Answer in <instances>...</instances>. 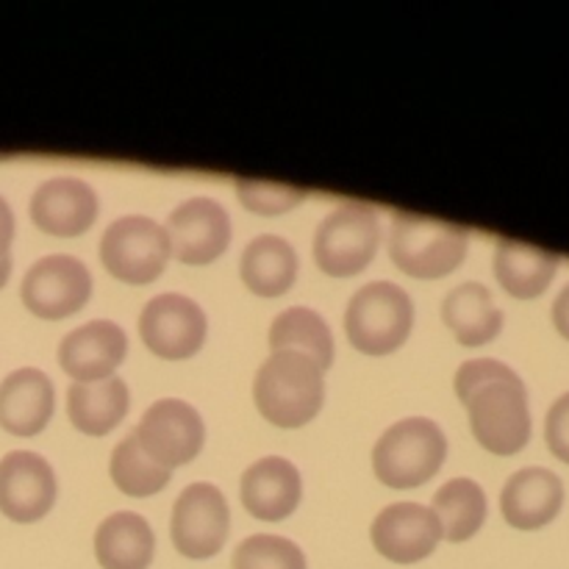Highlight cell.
I'll return each instance as SVG.
<instances>
[{
  "label": "cell",
  "mask_w": 569,
  "mask_h": 569,
  "mask_svg": "<svg viewBox=\"0 0 569 569\" xmlns=\"http://www.w3.org/2000/svg\"><path fill=\"white\" fill-rule=\"evenodd\" d=\"M253 403L278 428H303L326 403V370L295 350L270 353L253 378Z\"/></svg>",
  "instance_id": "1"
},
{
  "label": "cell",
  "mask_w": 569,
  "mask_h": 569,
  "mask_svg": "<svg viewBox=\"0 0 569 569\" xmlns=\"http://www.w3.org/2000/svg\"><path fill=\"white\" fill-rule=\"evenodd\" d=\"M448 459V437L428 417L395 422L372 448V472L389 489H417L431 481Z\"/></svg>",
  "instance_id": "2"
},
{
  "label": "cell",
  "mask_w": 569,
  "mask_h": 569,
  "mask_svg": "<svg viewBox=\"0 0 569 569\" xmlns=\"http://www.w3.org/2000/svg\"><path fill=\"white\" fill-rule=\"evenodd\" d=\"M387 248L389 259L400 272L420 281H437L459 270L461 261L467 259L470 233L448 222L395 211Z\"/></svg>",
  "instance_id": "3"
},
{
  "label": "cell",
  "mask_w": 569,
  "mask_h": 569,
  "mask_svg": "<svg viewBox=\"0 0 569 569\" xmlns=\"http://www.w3.org/2000/svg\"><path fill=\"white\" fill-rule=\"evenodd\" d=\"M345 337L359 353L389 356L409 339L415 328V303L403 287L372 281L356 289L345 309Z\"/></svg>",
  "instance_id": "4"
},
{
  "label": "cell",
  "mask_w": 569,
  "mask_h": 569,
  "mask_svg": "<svg viewBox=\"0 0 569 569\" xmlns=\"http://www.w3.org/2000/svg\"><path fill=\"white\" fill-rule=\"evenodd\" d=\"M472 437L495 456H515L531 439L528 389L517 372L478 387L465 400Z\"/></svg>",
  "instance_id": "5"
},
{
  "label": "cell",
  "mask_w": 569,
  "mask_h": 569,
  "mask_svg": "<svg viewBox=\"0 0 569 569\" xmlns=\"http://www.w3.org/2000/svg\"><path fill=\"white\" fill-rule=\"evenodd\" d=\"M381 244V222L372 206L342 203L317 226L315 261L326 276L350 278L372 264Z\"/></svg>",
  "instance_id": "6"
},
{
  "label": "cell",
  "mask_w": 569,
  "mask_h": 569,
  "mask_svg": "<svg viewBox=\"0 0 569 569\" xmlns=\"http://www.w3.org/2000/svg\"><path fill=\"white\" fill-rule=\"evenodd\" d=\"M100 264L117 281L144 287L164 272L170 261V239L161 222L142 214H128L111 222L100 237Z\"/></svg>",
  "instance_id": "7"
},
{
  "label": "cell",
  "mask_w": 569,
  "mask_h": 569,
  "mask_svg": "<svg viewBox=\"0 0 569 569\" xmlns=\"http://www.w3.org/2000/svg\"><path fill=\"white\" fill-rule=\"evenodd\" d=\"M20 298L39 320H64L78 315L92 298V272L76 256H42L22 276Z\"/></svg>",
  "instance_id": "8"
},
{
  "label": "cell",
  "mask_w": 569,
  "mask_h": 569,
  "mask_svg": "<svg viewBox=\"0 0 569 569\" xmlns=\"http://www.w3.org/2000/svg\"><path fill=\"white\" fill-rule=\"evenodd\" d=\"M231 531V509L214 483L194 481L178 495L170 517V539L187 559H211Z\"/></svg>",
  "instance_id": "9"
},
{
  "label": "cell",
  "mask_w": 569,
  "mask_h": 569,
  "mask_svg": "<svg viewBox=\"0 0 569 569\" xmlns=\"http://www.w3.org/2000/svg\"><path fill=\"white\" fill-rule=\"evenodd\" d=\"M133 437L156 465L176 470L203 450L206 426L192 403L181 398H161L144 409Z\"/></svg>",
  "instance_id": "10"
},
{
  "label": "cell",
  "mask_w": 569,
  "mask_h": 569,
  "mask_svg": "<svg viewBox=\"0 0 569 569\" xmlns=\"http://www.w3.org/2000/svg\"><path fill=\"white\" fill-rule=\"evenodd\" d=\"M206 333H209L206 311L187 295H156L139 315V337L144 348L167 361L192 359L203 348Z\"/></svg>",
  "instance_id": "11"
},
{
  "label": "cell",
  "mask_w": 569,
  "mask_h": 569,
  "mask_svg": "<svg viewBox=\"0 0 569 569\" xmlns=\"http://www.w3.org/2000/svg\"><path fill=\"white\" fill-rule=\"evenodd\" d=\"M164 231L172 259L189 267H206L231 244V217L217 200L189 198L170 211Z\"/></svg>",
  "instance_id": "12"
},
{
  "label": "cell",
  "mask_w": 569,
  "mask_h": 569,
  "mask_svg": "<svg viewBox=\"0 0 569 569\" xmlns=\"http://www.w3.org/2000/svg\"><path fill=\"white\" fill-rule=\"evenodd\" d=\"M59 481L44 456L33 450H11L0 459V515L31 526L56 503Z\"/></svg>",
  "instance_id": "13"
},
{
  "label": "cell",
  "mask_w": 569,
  "mask_h": 569,
  "mask_svg": "<svg viewBox=\"0 0 569 569\" xmlns=\"http://www.w3.org/2000/svg\"><path fill=\"white\" fill-rule=\"evenodd\" d=\"M372 548L395 565H417L428 559L442 542V526L431 506L392 503L372 520Z\"/></svg>",
  "instance_id": "14"
},
{
  "label": "cell",
  "mask_w": 569,
  "mask_h": 569,
  "mask_svg": "<svg viewBox=\"0 0 569 569\" xmlns=\"http://www.w3.org/2000/svg\"><path fill=\"white\" fill-rule=\"evenodd\" d=\"M31 222L50 237L72 239L87 233L98 220V192L83 178L59 176L39 183L31 194Z\"/></svg>",
  "instance_id": "15"
},
{
  "label": "cell",
  "mask_w": 569,
  "mask_h": 569,
  "mask_svg": "<svg viewBox=\"0 0 569 569\" xmlns=\"http://www.w3.org/2000/svg\"><path fill=\"white\" fill-rule=\"evenodd\" d=\"M128 356V337L117 322L89 320L59 342V367L72 383H94L114 376Z\"/></svg>",
  "instance_id": "16"
},
{
  "label": "cell",
  "mask_w": 569,
  "mask_h": 569,
  "mask_svg": "<svg viewBox=\"0 0 569 569\" xmlns=\"http://www.w3.org/2000/svg\"><path fill=\"white\" fill-rule=\"evenodd\" d=\"M239 498L244 511L256 520L281 522L300 506L303 478L298 467L283 456H264L242 472Z\"/></svg>",
  "instance_id": "17"
},
{
  "label": "cell",
  "mask_w": 569,
  "mask_h": 569,
  "mask_svg": "<svg viewBox=\"0 0 569 569\" xmlns=\"http://www.w3.org/2000/svg\"><path fill=\"white\" fill-rule=\"evenodd\" d=\"M565 506V483L548 467H522L500 492V515L517 531H537L553 522Z\"/></svg>",
  "instance_id": "18"
},
{
  "label": "cell",
  "mask_w": 569,
  "mask_h": 569,
  "mask_svg": "<svg viewBox=\"0 0 569 569\" xmlns=\"http://www.w3.org/2000/svg\"><path fill=\"white\" fill-rule=\"evenodd\" d=\"M56 409L53 381L37 367H20L0 381V428L11 437H37Z\"/></svg>",
  "instance_id": "19"
},
{
  "label": "cell",
  "mask_w": 569,
  "mask_h": 569,
  "mask_svg": "<svg viewBox=\"0 0 569 569\" xmlns=\"http://www.w3.org/2000/svg\"><path fill=\"white\" fill-rule=\"evenodd\" d=\"M442 320L465 348H481L503 331V311L495 303L492 292L478 281H465L450 289L442 300Z\"/></svg>",
  "instance_id": "20"
},
{
  "label": "cell",
  "mask_w": 569,
  "mask_h": 569,
  "mask_svg": "<svg viewBox=\"0 0 569 569\" xmlns=\"http://www.w3.org/2000/svg\"><path fill=\"white\" fill-rule=\"evenodd\" d=\"M156 533L137 511H114L94 531V559L103 569H148Z\"/></svg>",
  "instance_id": "21"
},
{
  "label": "cell",
  "mask_w": 569,
  "mask_h": 569,
  "mask_svg": "<svg viewBox=\"0 0 569 569\" xmlns=\"http://www.w3.org/2000/svg\"><path fill=\"white\" fill-rule=\"evenodd\" d=\"M131 409V392L120 376L94 383H72L67 389V417L72 428L87 437H106L126 420Z\"/></svg>",
  "instance_id": "22"
},
{
  "label": "cell",
  "mask_w": 569,
  "mask_h": 569,
  "mask_svg": "<svg viewBox=\"0 0 569 569\" xmlns=\"http://www.w3.org/2000/svg\"><path fill=\"white\" fill-rule=\"evenodd\" d=\"M239 278L259 298H281L298 278V253L283 237L261 233L244 244Z\"/></svg>",
  "instance_id": "23"
},
{
  "label": "cell",
  "mask_w": 569,
  "mask_h": 569,
  "mask_svg": "<svg viewBox=\"0 0 569 569\" xmlns=\"http://www.w3.org/2000/svg\"><path fill=\"white\" fill-rule=\"evenodd\" d=\"M559 256L548 250L531 248V244L500 239L495 248V278L500 287L517 300H531L545 295V289L553 283L559 270Z\"/></svg>",
  "instance_id": "24"
},
{
  "label": "cell",
  "mask_w": 569,
  "mask_h": 569,
  "mask_svg": "<svg viewBox=\"0 0 569 569\" xmlns=\"http://www.w3.org/2000/svg\"><path fill=\"white\" fill-rule=\"evenodd\" d=\"M431 511L442 526V539L467 542L487 522V492L472 478H450L431 500Z\"/></svg>",
  "instance_id": "25"
},
{
  "label": "cell",
  "mask_w": 569,
  "mask_h": 569,
  "mask_svg": "<svg viewBox=\"0 0 569 569\" xmlns=\"http://www.w3.org/2000/svg\"><path fill=\"white\" fill-rule=\"evenodd\" d=\"M270 350L281 353V350H295L309 359H315L322 370L333 365V333L328 322L317 315L315 309L306 306H292V309L281 311L270 326Z\"/></svg>",
  "instance_id": "26"
},
{
  "label": "cell",
  "mask_w": 569,
  "mask_h": 569,
  "mask_svg": "<svg viewBox=\"0 0 569 569\" xmlns=\"http://www.w3.org/2000/svg\"><path fill=\"white\" fill-rule=\"evenodd\" d=\"M111 481L120 489L122 495H131V498H150V495L161 492V489L170 483L172 470L156 465L148 453L142 450V445L137 442L133 433L122 437L117 442V448L111 450Z\"/></svg>",
  "instance_id": "27"
},
{
  "label": "cell",
  "mask_w": 569,
  "mask_h": 569,
  "mask_svg": "<svg viewBox=\"0 0 569 569\" xmlns=\"http://www.w3.org/2000/svg\"><path fill=\"white\" fill-rule=\"evenodd\" d=\"M231 569H309L306 553L292 539L276 533H253L242 539L231 556Z\"/></svg>",
  "instance_id": "28"
},
{
  "label": "cell",
  "mask_w": 569,
  "mask_h": 569,
  "mask_svg": "<svg viewBox=\"0 0 569 569\" xmlns=\"http://www.w3.org/2000/svg\"><path fill=\"white\" fill-rule=\"evenodd\" d=\"M233 189H237L244 209L264 217H276V214H283V211L298 209V206L306 200V189L283 187V183H270V181H250V178H237Z\"/></svg>",
  "instance_id": "29"
},
{
  "label": "cell",
  "mask_w": 569,
  "mask_h": 569,
  "mask_svg": "<svg viewBox=\"0 0 569 569\" xmlns=\"http://www.w3.org/2000/svg\"><path fill=\"white\" fill-rule=\"evenodd\" d=\"M511 367L503 365V361L498 359H472V361H465V365L456 370V378H453V389L456 395H459V400L465 403L467 398H470L472 392H476L478 387H483V383L489 381H498V378H506L511 376Z\"/></svg>",
  "instance_id": "30"
},
{
  "label": "cell",
  "mask_w": 569,
  "mask_h": 569,
  "mask_svg": "<svg viewBox=\"0 0 569 569\" xmlns=\"http://www.w3.org/2000/svg\"><path fill=\"white\" fill-rule=\"evenodd\" d=\"M545 442L556 459L569 465V392L553 400L548 417H545Z\"/></svg>",
  "instance_id": "31"
},
{
  "label": "cell",
  "mask_w": 569,
  "mask_h": 569,
  "mask_svg": "<svg viewBox=\"0 0 569 569\" xmlns=\"http://www.w3.org/2000/svg\"><path fill=\"white\" fill-rule=\"evenodd\" d=\"M14 231H17V222H14V211L11 206L6 203V198L0 194V259L3 256H11V242H14Z\"/></svg>",
  "instance_id": "32"
},
{
  "label": "cell",
  "mask_w": 569,
  "mask_h": 569,
  "mask_svg": "<svg viewBox=\"0 0 569 569\" xmlns=\"http://www.w3.org/2000/svg\"><path fill=\"white\" fill-rule=\"evenodd\" d=\"M553 326L561 337L569 339V283L553 300Z\"/></svg>",
  "instance_id": "33"
},
{
  "label": "cell",
  "mask_w": 569,
  "mask_h": 569,
  "mask_svg": "<svg viewBox=\"0 0 569 569\" xmlns=\"http://www.w3.org/2000/svg\"><path fill=\"white\" fill-rule=\"evenodd\" d=\"M9 278H11V256H3V259H0V289L9 283Z\"/></svg>",
  "instance_id": "34"
}]
</instances>
